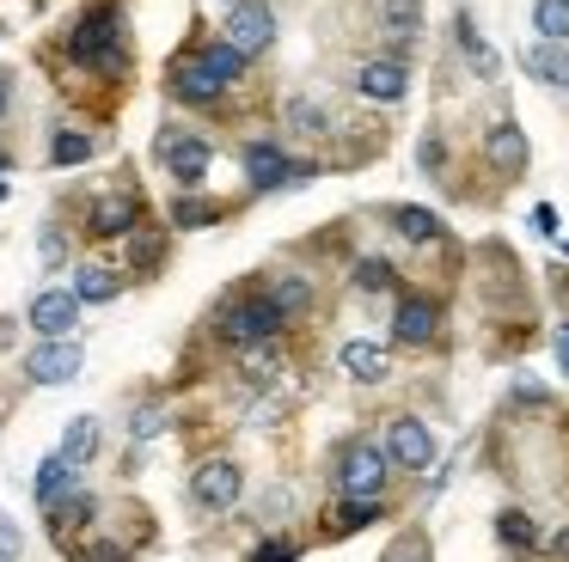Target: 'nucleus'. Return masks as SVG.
<instances>
[{
  "label": "nucleus",
  "instance_id": "f257e3e1",
  "mask_svg": "<svg viewBox=\"0 0 569 562\" xmlns=\"http://www.w3.org/2000/svg\"><path fill=\"white\" fill-rule=\"evenodd\" d=\"M62 49H68V61H74V68L99 73V80H123V73H129V24H123V7H117V0L87 7L74 24H68Z\"/></svg>",
  "mask_w": 569,
  "mask_h": 562
},
{
  "label": "nucleus",
  "instance_id": "f03ea898",
  "mask_svg": "<svg viewBox=\"0 0 569 562\" xmlns=\"http://www.w3.org/2000/svg\"><path fill=\"white\" fill-rule=\"evenodd\" d=\"M288 330V318L276 312V300L263 288H246L233 293V300H221V312H214V342H227V349H251V342H276Z\"/></svg>",
  "mask_w": 569,
  "mask_h": 562
},
{
  "label": "nucleus",
  "instance_id": "7ed1b4c3",
  "mask_svg": "<svg viewBox=\"0 0 569 562\" xmlns=\"http://www.w3.org/2000/svg\"><path fill=\"white\" fill-rule=\"evenodd\" d=\"M392 452L380 446L373 434H356V440H343L337 446V464H331V483H337V495H361V501H380L386 489H392Z\"/></svg>",
  "mask_w": 569,
  "mask_h": 562
},
{
  "label": "nucleus",
  "instance_id": "20e7f679",
  "mask_svg": "<svg viewBox=\"0 0 569 562\" xmlns=\"http://www.w3.org/2000/svg\"><path fill=\"white\" fill-rule=\"evenodd\" d=\"M239 159H246V183H251L258 195H270V190H300L307 178H319V165H312V159H295L282 141H270V134L246 141V147H239Z\"/></svg>",
  "mask_w": 569,
  "mask_h": 562
},
{
  "label": "nucleus",
  "instance_id": "39448f33",
  "mask_svg": "<svg viewBox=\"0 0 569 562\" xmlns=\"http://www.w3.org/2000/svg\"><path fill=\"white\" fill-rule=\"evenodd\" d=\"M153 153H160L166 178H172L178 190H197V183L209 178V165H214V147L202 141L197 129H178V122H166V129H160V141H153Z\"/></svg>",
  "mask_w": 569,
  "mask_h": 562
},
{
  "label": "nucleus",
  "instance_id": "423d86ee",
  "mask_svg": "<svg viewBox=\"0 0 569 562\" xmlns=\"http://www.w3.org/2000/svg\"><path fill=\"white\" fill-rule=\"evenodd\" d=\"M19 367H26L31 385H50V391L56 385H74L80 367H87V342H80V337H38Z\"/></svg>",
  "mask_w": 569,
  "mask_h": 562
},
{
  "label": "nucleus",
  "instance_id": "0eeeda50",
  "mask_svg": "<svg viewBox=\"0 0 569 562\" xmlns=\"http://www.w3.org/2000/svg\"><path fill=\"white\" fill-rule=\"evenodd\" d=\"M276 31H282V19H276L270 0H239V7H227V24H221V37L251 61L276 49Z\"/></svg>",
  "mask_w": 569,
  "mask_h": 562
},
{
  "label": "nucleus",
  "instance_id": "6e6552de",
  "mask_svg": "<svg viewBox=\"0 0 569 562\" xmlns=\"http://www.w3.org/2000/svg\"><path fill=\"white\" fill-rule=\"evenodd\" d=\"M380 446L392 452V464H398V471H410V476H422L435 459H441V440H435V428L422 422V415H410V410L386 422V440H380Z\"/></svg>",
  "mask_w": 569,
  "mask_h": 562
},
{
  "label": "nucleus",
  "instance_id": "1a4fd4ad",
  "mask_svg": "<svg viewBox=\"0 0 569 562\" xmlns=\"http://www.w3.org/2000/svg\"><path fill=\"white\" fill-rule=\"evenodd\" d=\"M239 495H246V471H239L233 459H202L197 471H190V501H197L202 513H233Z\"/></svg>",
  "mask_w": 569,
  "mask_h": 562
},
{
  "label": "nucleus",
  "instance_id": "9d476101",
  "mask_svg": "<svg viewBox=\"0 0 569 562\" xmlns=\"http://www.w3.org/2000/svg\"><path fill=\"white\" fill-rule=\"evenodd\" d=\"M392 342L398 349H435L441 342V300H429V293H405L392 312Z\"/></svg>",
  "mask_w": 569,
  "mask_h": 562
},
{
  "label": "nucleus",
  "instance_id": "9b49d317",
  "mask_svg": "<svg viewBox=\"0 0 569 562\" xmlns=\"http://www.w3.org/2000/svg\"><path fill=\"white\" fill-rule=\"evenodd\" d=\"M26 324L38 330V337H74L80 330V293L68 288V281H56V288H38L26 305Z\"/></svg>",
  "mask_w": 569,
  "mask_h": 562
},
{
  "label": "nucleus",
  "instance_id": "f8f14e48",
  "mask_svg": "<svg viewBox=\"0 0 569 562\" xmlns=\"http://www.w3.org/2000/svg\"><path fill=\"white\" fill-rule=\"evenodd\" d=\"M136 227H141V195H136V190H104V195H92V208H87V239L111 244V239H129Z\"/></svg>",
  "mask_w": 569,
  "mask_h": 562
},
{
  "label": "nucleus",
  "instance_id": "ddd939ff",
  "mask_svg": "<svg viewBox=\"0 0 569 562\" xmlns=\"http://www.w3.org/2000/svg\"><path fill=\"white\" fill-rule=\"evenodd\" d=\"M166 92H172L178 104H190V110H209V104L227 98V86L197 61V49H184V56H172V68H166Z\"/></svg>",
  "mask_w": 569,
  "mask_h": 562
},
{
  "label": "nucleus",
  "instance_id": "4468645a",
  "mask_svg": "<svg viewBox=\"0 0 569 562\" xmlns=\"http://www.w3.org/2000/svg\"><path fill=\"white\" fill-rule=\"evenodd\" d=\"M483 159H490V171H496L502 183H515L520 171L532 165V141H527V129H520L515 117L490 122V134H483Z\"/></svg>",
  "mask_w": 569,
  "mask_h": 562
},
{
  "label": "nucleus",
  "instance_id": "2eb2a0df",
  "mask_svg": "<svg viewBox=\"0 0 569 562\" xmlns=\"http://www.w3.org/2000/svg\"><path fill=\"white\" fill-rule=\"evenodd\" d=\"M356 92L368 98V104H405L410 92V68L398 56H368L356 68Z\"/></svg>",
  "mask_w": 569,
  "mask_h": 562
},
{
  "label": "nucleus",
  "instance_id": "dca6fc26",
  "mask_svg": "<svg viewBox=\"0 0 569 562\" xmlns=\"http://www.w3.org/2000/svg\"><path fill=\"white\" fill-rule=\"evenodd\" d=\"M386 227H392L405 244H422V251H441V244H447V220L435 214V208H417V202L386 208Z\"/></svg>",
  "mask_w": 569,
  "mask_h": 562
},
{
  "label": "nucleus",
  "instance_id": "f3484780",
  "mask_svg": "<svg viewBox=\"0 0 569 562\" xmlns=\"http://www.w3.org/2000/svg\"><path fill=\"white\" fill-rule=\"evenodd\" d=\"M337 361H343V373L356 379V385H386V379H392V349H386V342L356 337V342L337 349Z\"/></svg>",
  "mask_w": 569,
  "mask_h": 562
},
{
  "label": "nucleus",
  "instance_id": "a211bd4d",
  "mask_svg": "<svg viewBox=\"0 0 569 562\" xmlns=\"http://www.w3.org/2000/svg\"><path fill=\"white\" fill-rule=\"evenodd\" d=\"M392 520V501H361V495H337V508H331V525H325V538H356V532H368V525H386Z\"/></svg>",
  "mask_w": 569,
  "mask_h": 562
},
{
  "label": "nucleus",
  "instance_id": "6ab92c4d",
  "mask_svg": "<svg viewBox=\"0 0 569 562\" xmlns=\"http://www.w3.org/2000/svg\"><path fill=\"white\" fill-rule=\"evenodd\" d=\"M80 489V464H68L62 452H50V459L38 464V476H31V501H38L43 513L56 508V501H68Z\"/></svg>",
  "mask_w": 569,
  "mask_h": 562
},
{
  "label": "nucleus",
  "instance_id": "aec40b11",
  "mask_svg": "<svg viewBox=\"0 0 569 562\" xmlns=\"http://www.w3.org/2000/svg\"><path fill=\"white\" fill-rule=\"evenodd\" d=\"M123 269H111V263H74V281L68 288L80 293V305H111L117 293H123Z\"/></svg>",
  "mask_w": 569,
  "mask_h": 562
},
{
  "label": "nucleus",
  "instance_id": "412c9836",
  "mask_svg": "<svg viewBox=\"0 0 569 562\" xmlns=\"http://www.w3.org/2000/svg\"><path fill=\"white\" fill-rule=\"evenodd\" d=\"M172 232H202V227H221L227 220V202H214V195H197V190H178L172 195Z\"/></svg>",
  "mask_w": 569,
  "mask_h": 562
},
{
  "label": "nucleus",
  "instance_id": "4be33fe9",
  "mask_svg": "<svg viewBox=\"0 0 569 562\" xmlns=\"http://www.w3.org/2000/svg\"><path fill=\"white\" fill-rule=\"evenodd\" d=\"M496 544H502V550H520V556H539V550H545V532H539V520H532L527 508H502V513H496Z\"/></svg>",
  "mask_w": 569,
  "mask_h": 562
},
{
  "label": "nucleus",
  "instance_id": "5701e85b",
  "mask_svg": "<svg viewBox=\"0 0 569 562\" xmlns=\"http://www.w3.org/2000/svg\"><path fill=\"white\" fill-rule=\"evenodd\" d=\"M453 43H459V56L471 61V68H478V80H496V73H502V61H496V49L483 43V31H478V19H471L466 7L453 12Z\"/></svg>",
  "mask_w": 569,
  "mask_h": 562
},
{
  "label": "nucleus",
  "instance_id": "b1692460",
  "mask_svg": "<svg viewBox=\"0 0 569 562\" xmlns=\"http://www.w3.org/2000/svg\"><path fill=\"white\" fill-rule=\"evenodd\" d=\"M520 73H532L539 86H563V92H569V43H532V49H520Z\"/></svg>",
  "mask_w": 569,
  "mask_h": 562
},
{
  "label": "nucleus",
  "instance_id": "393cba45",
  "mask_svg": "<svg viewBox=\"0 0 569 562\" xmlns=\"http://www.w3.org/2000/svg\"><path fill=\"white\" fill-rule=\"evenodd\" d=\"M373 19H380V31L392 37L398 49H410L422 37V0H380V7H373Z\"/></svg>",
  "mask_w": 569,
  "mask_h": 562
},
{
  "label": "nucleus",
  "instance_id": "a878e982",
  "mask_svg": "<svg viewBox=\"0 0 569 562\" xmlns=\"http://www.w3.org/2000/svg\"><path fill=\"white\" fill-rule=\"evenodd\" d=\"M263 293L276 300V312L295 324L300 312H312V275H300V269H282V275H270L263 281Z\"/></svg>",
  "mask_w": 569,
  "mask_h": 562
},
{
  "label": "nucleus",
  "instance_id": "bb28decb",
  "mask_svg": "<svg viewBox=\"0 0 569 562\" xmlns=\"http://www.w3.org/2000/svg\"><path fill=\"white\" fill-rule=\"evenodd\" d=\"M197 61H202V68H209L221 86H227V92H233V86L251 73V56H239V49L227 43V37H209V43H197Z\"/></svg>",
  "mask_w": 569,
  "mask_h": 562
},
{
  "label": "nucleus",
  "instance_id": "cd10ccee",
  "mask_svg": "<svg viewBox=\"0 0 569 562\" xmlns=\"http://www.w3.org/2000/svg\"><path fill=\"white\" fill-rule=\"evenodd\" d=\"M92 153H99V134H92V129H74V122H62V129L50 134V165H56V171L87 165Z\"/></svg>",
  "mask_w": 569,
  "mask_h": 562
},
{
  "label": "nucleus",
  "instance_id": "c85d7f7f",
  "mask_svg": "<svg viewBox=\"0 0 569 562\" xmlns=\"http://www.w3.org/2000/svg\"><path fill=\"white\" fill-rule=\"evenodd\" d=\"M239 373H246V385L270 391L276 379H282V337H276V342H251V349H239Z\"/></svg>",
  "mask_w": 569,
  "mask_h": 562
},
{
  "label": "nucleus",
  "instance_id": "c756f323",
  "mask_svg": "<svg viewBox=\"0 0 569 562\" xmlns=\"http://www.w3.org/2000/svg\"><path fill=\"white\" fill-rule=\"evenodd\" d=\"M99 440H104V428H99V415H74V422L62 428V459L68 464H92V452H99Z\"/></svg>",
  "mask_w": 569,
  "mask_h": 562
},
{
  "label": "nucleus",
  "instance_id": "7c9ffc66",
  "mask_svg": "<svg viewBox=\"0 0 569 562\" xmlns=\"http://www.w3.org/2000/svg\"><path fill=\"white\" fill-rule=\"evenodd\" d=\"M349 288H356V293H368V300H380V293H392V288H398V269H392V257H356V269H349Z\"/></svg>",
  "mask_w": 569,
  "mask_h": 562
},
{
  "label": "nucleus",
  "instance_id": "2f4dec72",
  "mask_svg": "<svg viewBox=\"0 0 569 562\" xmlns=\"http://www.w3.org/2000/svg\"><path fill=\"white\" fill-rule=\"evenodd\" d=\"M166 239H172V232L136 227V232H129V269H136V275H153V269H160V257H166Z\"/></svg>",
  "mask_w": 569,
  "mask_h": 562
},
{
  "label": "nucleus",
  "instance_id": "473e14b6",
  "mask_svg": "<svg viewBox=\"0 0 569 562\" xmlns=\"http://www.w3.org/2000/svg\"><path fill=\"white\" fill-rule=\"evenodd\" d=\"M288 129L295 134H307V141H319V134H331V110L319 104V98H288Z\"/></svg>",
  "mask_w": 569,
  "mask_h": 562
},
{
  "label": "nucleus",
  "instance_id": "72a5a7b5",
  "mask_svg": "<svg viewBox=\"0 0 569 562\" xmlns=\"http://www.w3.org/2000/svg\"><path fill=\"white\" fill-rule=\"evenodd\" d=\"M532 31L539 43H569V0H532Z\"/></svg>",
  "mask_w": 569,
  "mask_h": 562
},
{
  "label": "nucleus",
  "instance_id": "f704fd0d",
  "mask_svg": "<svg viewBox=\"0 0 569 562\" xmlns=\"http://www.w3.org/2000/svg\"><path fill=\"white\" fill-rule=\"evenodd\" d=\"M92 513H99V501H92L87 489H74L68 501H56V508H50V525H56V538L68 544V532H74V525H87Z\"/></svg>",
  "mask_w": 569,
  "mask_h": 562
},
{
  "label": "nucleus",
  "instance_id": "c9c22d12",
  "mask_svg": "<svg viewBox=\"0 0 569 562\" xmlns=\"http://www.w3.org/2000/svg\"><path fill=\"white\" fill-rule=\"evenodd\" d=\"M300 556H307V544H300V538H288V532H270V538H263V544L251 550L246 562H300Z\"/></svg>",
  "mask_w": 569,
  "mask_h": 562
},
{
  "label": "nucleus",
  "instance_id": "e433bc0d",
  "mask_svg": "<svg viewBox=\"0 0 569 562\" xmlns=\"http://www.w3.org/2000/svg\"><path fill=\"white\" fill-rule=\"evenodd\" d=\"M508 403H515V410H551V391H545L532 373H515V385H508Z\"/></svg>",
  "mask_w": 569,
  "mask_h": 562
},
{
  "label": "nucleus",
  "instance_id": "4c0bfd02",
  "mask_svg": "<svg viewBox=\"0 0 569 562\" xmlns=\"http://www.w3.org/2000/svg\"><path fill=\"white\" fill-rule=\"evenodd\" d=\"M129 434H136V440H160V434H166V403H136V415H129Z\"/></svg>",
  "mask_w": 569,
  "mask_h": 562
},
{
  "label": "nucleus",
  "instance_id": "58836bf2",
  "mask_svg": "<svg viewBox=\"0 0 569 562\" xmlns=\"http://www.w3.org/2000/svg\"><path fill=\"white\" fill-rule=\"evenodd\" d=\"M417 165L429 171V178H441V165H447V141H441V129H429L417 141Z\"/></svg>",
  "mask_w": 569,
  "mask_h": 562
},
{
  "label": "nucleus",
  "instance_id": "ea45409f",
  "mask_svg": "<svg viewBox=\"0 0 569 562\" xmlns=\"http://www.w3.org/2000/svg\"><path fill=\"white\" fill-rule=\"evenodd\" d=\"M288 513H295V489H288V483H276V489H270V495H263V508H258V520H263V525H270V520H288ZM270 532H276V525H270Z\"/></svg>",
  "mask_w": 569,
  "mask_h": 562
},
{
  "label": "nucleus",
  "instance_id": "a19ab883",
  "mask_svg": "<svg viewBox=\"0 0 569 562\" xmlns=\"http://www.w3.org/2000/svg\"><path fill=\"white\" fill-rule=\"evenodd\" d=\"M74 562H129V550L117 544V538H92V544L74 550Z\"/></svg>",
  "mask_w": 569,
  "mask_h": 562
},
{
  "label": "nucleus",
  "instance_id": "79ce46f5",
  "mask_svg": "<svg viewBox=\"0 0 569 562\" xmlns=\"http://www.w3.org/2000/svg\"><path fill=\"white\" fill-rule=\"evenodd\" d=\"M19 550H26V532L13 525V513H0V562H19Z\"/></svg>",
  "mask_w": 569,
  "mask_h": 562
},
{
  "label": "nucleus",
  "instance_id": "37998d69",
  "mask_svg": "<svg viewBox=\"0 0 569 562\" xmlns=\"http://www.w3.org/2000/svg\"><path fill=\"white\" fill-rule=\"evenodd\" d=\"M386 562H435V550H429V538H405L398 550H386Z\"/></svg>",
  "mask_w": 569,
  "mask_h": 562
},
{
  "label": "nucleus",
  "instance_id": "c03bdc74",
  "mask_svg": "<svg viewBox=\"0 0 569 562\" xmlns=\"http://www.w3.org/2000/svg\"><path fill=\"white\" fill-rule=\"evenodd\" d=\"M38 257H43V263H68V239H62V232H56V227H43V239H38Z\"/></svg>",
  "mask_w": 569,
  "mask_h": 562
},
{
  "label": "nucleus",
  "instance_id": "a18cd8bd",
  "mask_svg": "<svg viewBox=\"0 0 569 562\" xmlns=\"http://www.w3.org/2000/svg\"><path fill=\"white\" fill-rule=\"evenodd\" d=\"M539 556H551V562H569V520L545 532V550H539Z\"/></svg>",
  "mask_w": 569,
  "mask_h": 562
},
{
  "label": "nucleus",
  "instance_id": "49530a36",
  "mask_svg": "<svg viewBox=\"0 0 569 562\" xmlns=\"http://www.w3.org/2000/svg\"><path fill=\"white\" fill-rule=\"evenodd\" d=\"M551 354H557V367H563V379H569V318L551 330Z\"/></svg>",
  "mask_w": 569,
  "mask_h": 562
},
{
  "label": "nucleus",
  "instance_id": "de8ad7c7",
  "mask_svg": "<svg viewBox=\"0 0 569 562\" xmlns=\"http://www.w3.org/2000/svg\"><path fill=\"white\" fill-rule=\"evenodd\" d=\"M532 232H557V208H551V202L532 208Z\"/></svg>",
  "mask_w": 569,
  "mask_h": 562
},
{
  "label": "nucleus",
  "instance_id": "09e8293b",
  "mask_svg": "<svg viewBox=\"0 0 569 562\" xmlns=\"http://www.w3.org/2000/svg\"><path fill=\"white\" fill-rule=\"evenodd\" d=\"M7 104H13V73H0V117H7Z\"/></svg>",
  "mask_w": 569,
  "mask_h": 562
},
{
  "label": "nucleus",
  "instance_id": "8fccbe9b",
  "mask_svg": "<svg viewBox=\"0 0 569 562\" xmlns=\"http://www.w3.org/2000/svg\"><path fill=\"white\" fill-rule=\"evenodd\" d=\"M0 202H7V178H0Z\"/></svg>",
  "mask_w": 569,
  "mask_h": 562
},
{
  "label": "nucleus",
  "instance_id": "3c124183",
  "mask_svg": "<svg viewBox=\"0 0 569 562\" xmlns=\"http://www.w3.org/2000/svg\"><path fill=\"white\" fill-rule=\"evenodd\" d=\"M563 300H569V275H563Z\"/></svg>",
  "mask_w": 569,
  "mask_h": 562
},
{
  "label": "nucleus",
  "instance_id": "603ef678",
  "mask_svg": "<svg viewBox=\"0 0 569 562\" xmlns=\"http://www.w3.org/2000/svg\"><path fill=\"white\" fill-rule=\"evenodd\" d=\"M563 257H569V239H563Z\"/></svg>",
  "mask_w": 569,
  "mask_h": 562
},
{
  "label": "nucleus",
  "instance_id": "864d4df0",
  "mask_svg": "<svg viewBox=\"0 0 569 562\" xmlns=\"http://www.w3.org/2000/svg\"><path fill=\"white\" fill-rule=\"evenodd\" d=\"M0 165H7V153H0Z\"/></svg>",
  "mask_w": 569,
  "mask_h": 562
},
{
  "label": "nucleus",
  "instance_id": "5fc2aeb1",
  "mask_svg": "<svg viewBox=\"0 0 569 562\" xmlns=\"http://www.w3.org/2000/svg\"><path fill=\"white\" fill-rule=\"evenodd\" d=\"M227 7H239V0H227Z\"/></svg>",
  "mask_w": 569,
  "mask_h": 562
}]
</instances>
